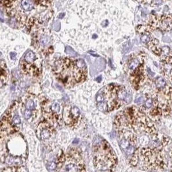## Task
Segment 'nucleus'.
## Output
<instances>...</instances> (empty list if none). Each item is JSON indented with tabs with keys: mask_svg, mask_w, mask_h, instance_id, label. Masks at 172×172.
Returning <instances> with one entry per match:
<instances>
[{
	"mask_svg": "<svg viewBox=\"0 0 172 172\" xmlns=\"http://www.w3.org/2000/svg\"><path fill=\"white\" fill-rule=\"evenodd\" d=\"M115 128L120 138L119 144L123 150L132 147L153 148L161 146L154 123L140 108L131 107L119 112L114 120Z\"/></svg>",
	"mask_w": 172,
	"mask_h": 172,
	"instance_id": "nucleus-1",
	"label": "nucleus"
},
{
	"mask_svg": "<svg viewBox=\"0 0 172 172\" xmlns=\"http://www.w3.org/2000/svg\"><path fill=\"white\" fill-rule=\"evenodd\" d=\"M52 3L53 0H12L6 10L18 27L23 28L32 18L36 19L38 24L49 21L54 13Z\"/></svg>",
	"mask_w": 172,
	"mask_h": 172,
	"instance_id": "nucleus-2",
	"label": "nucleus"
},
{
	"mask_svg": "<svg viewBox=\"0 0 172 172\" xmlns=\"http://www.w3.org/2000/svg\"><path fill=\"white\" fill-rule=\"evenodd\" d=\"M53 70L57 78L67 87L82 83L87 77V65L83 59L61 58L55 62Z\"/></svg>",
	"mask_w": 172,
	"mask_h": 172,
	"instance_id": "nucleus-3",
	"label": "nucleus"
},
{
	"mask_svg": "<svg viewBox=\"0 0 172 172\" xmlns=\"http://www.w3.org/2000/svg\"><path fill=\"white\" fill-rule=\"evenodd\" d=\"M130 164L146 171H162L168 166L166 155L159 148L142 147L134 151Z\"/></svg>",
	"mask_w": 172,
	"mask_h": 172,
	"instance_id": "nucleus-4",
	"label": "nucleus"
},
{
	"mask_svg": "<svg viewBox=\"0 0 172 172\" xmlns=\"http://www.w3.org/2000/svg\"><path fill=\"white\" fill-rule=\"evenodd\" d=\"M97 106L103 112H110L119 108L130 101L127 90L123 86L109 84L101 88L96 96Z\"/></svg>",
	"mask_w": 172,
	"mask_h": 172,
	"instance_id": "nucleus-5",
	"label": "nucleus"
},
{
	"mask_svg": "<svg viewBox=\"0 0 172 172\" xmlns=\"http://www.w3.org/2000/svg\"><path fill=\"white\" fill-rule=\"evenodd\" d=\"M94 164L100 171H114L117 158L110 144L101 137H97L93 144Z\"/></svg>",
	"mask_w": 172,
	"mask_h": 172,
	"instance_id": "nucleus-6",
	"label": "nucleus"
},
{
	"mask_svg": "<svg viewBox=\"0 0 172 172\" xmlns=\"http://www.w3.org/2000/svg\"><path fill=\"white\" fill-rule=\"evenodd\" d=\"M159 29L164 32H168L171 30V14L164 15H154L149 19L147 25H138L136 31L139 34L153 32L155 30Z\"/></svg>",
	"mask_w": 172,
	"mask_h": 172,
	"instance_id": "nucleus-7",
	"label": "nucleus"
},
{
	"mask_svg": "<svg viewBox=\"0 0 172 172\" xmlns=\"http://www.w3.org/2000/svg\"><path fill=\"white\" fill-rule=\"evenodd\" d=\"M52 35L49 30L41 28L34 33L32 39V45L36 49L44 54H50L53 52Z\"/></svg>",
	"mask_w": 172,
	"mask_h": 172,
	"instance_id": "nucleus-8",
	"label": "nucleus"
},
{
	"mask_svg": "<svg viewBox=\"0 0 172 172\" xmlns=\"http://www.w3.org/2000/svg\"><path fill=\"white\" fill-rule=\"evenodd\" d=\"M20 68L25 75L38 76L41 72V61L33 51L28 50L20 61Z\"/></svg>",
	"mask_w": 172,
	"mask_h": 172,
	"instance_id": "nucleus-9",
	"label": "nucleus"
},
{
	"mask_svg": "<svg viewBox=\"0 0 172 172\" xmlns=\"http://www.w3.org/2000/svg\"><path fill=\"white\" fill-rule=\"evenodd\" d=\"M63 165L64 170L67 171H86L85 164L81 154L76 148H70L68 150Z\"/></svg>",
	"mask_w": 172,
	"mask_h": 172,
	"instance_id": "nucleus-10",
	"label": "nucleus"
},
{
	"mask_svg": "<svg viewBox=\"0 0 172 172\" xmlns=\"http://www.w3.org/2000/svg\"><path fill=\"white\" fill-rule=\"evenodd\" d=\"M81 117V111L74 105L65 107L63 110V119L66 125L70 127H75L78 124Z\"/></svg>",
	"mask_w": 172,
	"mask_h": 172,
	"instance_id": "nucleus-11",
	"label": "nucleus"
},
{
	"mask_svg": "<svg viewBox=\"0 0 172 172\" xmlns=\"http://www.w3.org/2000/svg\"><path fill=\"white\" fill-rule=\"evenodd\" d=\"M54 128L47 121V120H44L39 123L37 128L36 133L39 138L42 140H45L53 136Z\"/></svg>",
	"mask_w": 172,
	"mask_h": 172,
	"instance_id": "nucleus-12",
	"label": "nucleus"
},
{
	"mask_svg": "<svg viewBox=\"0 0 172 172\" xmlns=\"http://www.w3.org/2000/svg\"><path fill=\"white\" fill-rule=\"evenodd\" d=\"M144 78V67H143L142 64L140 65L138 68L130 73L131 82L136 89H138L140 87Z\"/></svg>",
	"mask_w": 172,
	"mask_h": 172,
	"instance_id": "nucleus-13",
	"label": "nucleus"
},
{
	"mask_svg": "<svg viewBox=\"0 0 172 172\" xmlns=\"http://www.w3.org/2000/svg\"><path fill=\"white\" fill-rule=\"evenodd\" d=\"M143 60L144 59L140 54L137 56L133 55L130 56V59H129L128 63V69L130 72V73L143 63Z\"/></svg>",
	"mask_w": 172,
	"mask_h": 172,
	"instance_id": "nucleus-14",
	"label": "nucleus"
},
{
	"mask_svg": "<svg viewBox=\"0 0 172 172\" xmlns=\"http://www.w3.org/2000/svg\"><path fill=\"white\" fill-rule=\"evenodd\" d=\"M8 72L5 63L3 59H0V88L6 85L8 81Z\"/></svg>",
	"mask_w": 172,
	"mask_h": 172,
	"instance_id": "nucleus-15",
	"label": "nucleus"
},
{
	"mask_svg": "<svg viewBox=\"0 0 172 172\" xmlns=\"http://www.w3.org/2000/svg\"><path fill=\"white\" fill-rule=\"evenodd\" d=\"M171 55L164 57L162 59V72L164 75L168 77L170 81L171 79Z\"/></svg>",
	"mask_w": 172,
	"mask_h": 172,
	"instance_id": "nucleus-16",
	"label": "nucleus"
},
{
	"mask_svg": "<svg viewBox=\"0 0 172 172\" xmlns=\"http://www.w3.org/2000/svg\"><path fill=\"white\" fill-rule=\"evenodd\" d=\"M148 47L156 55L160 56L161 53V48L159 47V41L156 38L151 37L150 41L148 43Z\"/></svg>",
	"mask_w": 172,
	"mask_h": 172,
	"instance_id": "nucleus-17",
	"label": "nucleus"
},
{
	"mask_svg": "<svg viewBox=\"0 0 172 172\" xmlns=\"http://www.w3.org/2000/svg\"><path fill=\"white\" fill-rule=\"evenodd\" d=\"M25 108L30 110H36V105L34 100L31 98H28L26 100L25 103Z\"/></svg>",
	"mask_w": 172,
	"mask_h": 172,
	"instance_id": "nucleus-18",
	"label": "nucleus"
},
{
	"mask_svg": "<svg viewBox=\"0 0 172 172\" xmlns=\"http://www.w3.org/2000/svg\"><path fill=\"white\" fill-rule=\"evenodd\" d=\"M155 86L157 90H161L163 88H164L166 86V82L164 79H162L161 77H159L155 79Z\"/></svg>",
	"mask_w": 172,
	"mask_h": 172,
	"instance_id": "nucleus-19",
	"label": "nucleus"
},
{
	"mask_svg": "<svg viewBox=\"0 0 172 172\" xmlns=\"http://www.w3.org/2000/svg\"><path fill=\"white\" fill-rule=\"evenodd\" d=\"M171 55V49L169 47H167V46H164L161 48V53H160V56H164V57H166L167 56H169Z\"/></svg>",
	"mask_w": 172,
	"mask_h": 172,
	"instance_id": "nucleus-20",
	"label": "nucleus"
},
{
	"mask_svg": "<svg viewBox=\"0 0 172 172\" xmlns=\"http://www.w3.org/2000/svg\"><path fill=\"white\" fill-rule=\"evenodd\" d=\"M151 37L152 36H151L150 33H149V32L144 33L142 34V37L140 38V40H141V41L143 43L147 44L150 41Z\"/></svg>",
	"mask_w": 172,
	"mask_h": 172,
	"instance_id": "nucleus-21",
	"label": "nucleus"
},
{
	"mask_svg": "<svg viewBox=\"0 0 172 172\" xmlns=\"http://www.w3.org/2000/svg\"><path fill=\"white\" fill-rule=\"evenodd\" d=\"M65 52L66 54H68V55L72 57H77V54L76 51H74L72 48H71L69 46H67L65 48Z\"/></svg>",
	"mask_w": 172,
	"mask_h": 172,
	"instance_id": "nucleus-22",
	"label": "nucleus"
},
{
	"mask_svg": "<svg viewBox=\"0 0 172 172\" xmlns=\"http://www.w3.org/2000/svg\"><path fill=\"white\" fill-rule=\"evenodd\" d=\"M23 116L25 119L28 120L29 119H30L31 117L32 116V114H33V111L32 110H27V109H23Z\"/></svg>",
	"mask_w": 172,
	"mask_h": 172,
	"instance_id": "nucleus-23",
	"label": "nucleus"
},
{
	"mask_svg": "<svg viewBox=\"0 0 172 172\" xmlns=\"http://www.w3.org/2000/svg\"><path fill=\"white\" fill-rule=\"evenodd\" d=\"M18 166H12V167H8L7 168H5L2 171H25L23 169L18 168Z\"/></svg>",
	"mask_w": 172,
	"mask_h": 172,
	"instance_id": "nucleus-24",
	"label": "nucleus"
},
{
	"mask_svg": "<svg viewBox=\"0 0 172 172\" xmlns=\"http://www.w3.org/2000/svg\"><path fill=\"white\" fill-rule=\"evenodd\" d=\"M56 168H57V164L55 162H51L50 163H48V164L47 165V169L49 171L56 170Z\"/></svg>",
	"mask_w": 172,
	"mask_h": 172,
	"instance_id": "nucleus-25",
	"label": "nucleus"
},
{
	"mask_svg": "<svg viewBox=\"0 0 172 172\" xmlns=\"http://www.w3.org/2000/svg\"><path fill=\"white\" fill-rule=\"evenodd\" d=\"M144 97H143V96H139L136 99L135 103H136L137 105H141L143 103H144Z\"/></svg>",
	"mask_w": 172,
	"mask_h": 172,
	"instance_id": "nucleus-26",
	"label": "nucleus"
},
{
	"mask_svg": "<svg viewBox=\"0 0 172 172\" xmlns=\"http://www.w3.org/2000/svg\"><path fill=\"white\" fill-rule=\"evenodd\" d=\"M123 50H124V52H128L130 50V43H129V42L127 43H125V44L124 45V48H123Z\"/></svg>",
	"mask_w": 172,
	"mask_h": 172,
	"instance_id": "nucleus-27",
	"label": "nucleus"
},
{
	"mask_svg": "<svg viewBox=\"0 0 172 172\" xmlns=\"http://www.w3.org/2000/svg\"><path fill=\"white\" fill-rule=\"evenodd\" d=\"M88 52L90 54H91L92 56H94V57H99V56L98 55V54H97L96 52H94V51L90 50V51H88Z\"/></svg>",
	"mask_w": 172,
	"mask_h": 172,
	"instance_id": "nucleus-28",
	"label": "nucleus"
},
{
	"mask_svg": "<svg viewBox=\"0 0 172 172\" xmlns=\"http://www.w3.org/2000/svg\"><path fill=\"white\" fill-rule=\"evenodd\" d=\"M10 56L11 59H15L16 56V53H15V52H12V53H10Z\"/></svg>",
	"mask_w": 172,
	"mask_h": 172,
	"instance_id": "nucleus-29",
	"label": "nucleus"
},
{
	"mask_svg": "<svg viewBox=\"0 0 172 172\" xmlns=\"http://www.w3.org/2000/svg\"><path fill=\"white\" fill-rule=\"evenodd\" d=\"M101 79H102V76H99V77H97V78L96 79V80H97V81L98 82V83H100L101 81Z\"/></svg>",
	"mask_w": 172,
	"mask_h": 172,
	"instance_id": "nucleus-30",
	"label": "nucleus"
},
{
	"mask_svg": "<svg viewBox=\"0 0 172 172\" xmlns=\"http://www.w3.org/2000/svg\"><path fill=\"white\" fill-rule=\"evenodd\" d=\"M65 16V14L64 13H63V14H60V15L59 16V18H60V19H61V18H63V16Z\"/></svg>",
	"mask_w": 172,
	"mask_h": 172,
	"instance_id": "nucleus-31",
	"label": "nucleus"
},
{
	"mask_svg": "<svg viewBox=\"0 0 172 172\" xmlns=\"http://www.w3.org/2000/svg\"><path fill=\"white\" fill-rule=\"evenodd\" d=\"M78 141H79V140H78V139H76L75 140H74V143H77V142H78Z\"/></svg>",
	"mask_w": 172,
	"mask_h": 172,
	"instance_id": "nucleus-32",
	"label": "nucleus"
}]
</instances>
